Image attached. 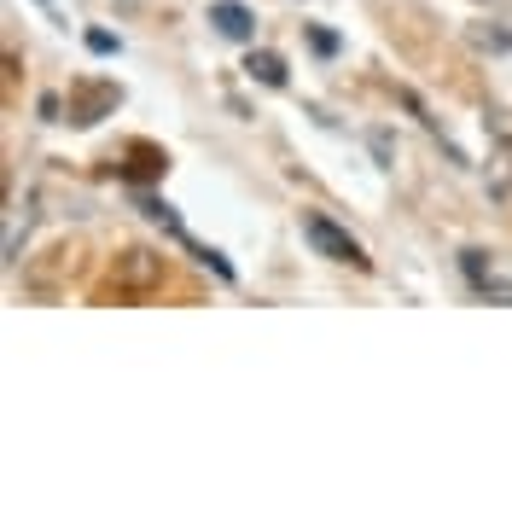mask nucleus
Wrapping results in <instances>:
<instances>
[{"label": "nucleus", "mask_w": 512, "mask_h": 512, "mask_svg": "<svg viewBox=\"0 0 512 512\" xmlns=\"http://www.w3.org/2000/svg\"><path fill=\"white\" fill-rule=\"evenodd\" d=\"M35 6H41V12H47L53 24H70V18H64V6H59V0H35Z\"/></svg>", "instance_id": "9b49d317"}, {"label": "nucleus", "mask_w": 512, "mask_h": 512, "mask_svg": "<svg viewBox=\"0 0 512 512\" xmlns=\"http://www.w3.org/2000/svg\"><path fill=\"white\" fill-rule=\"evenodd\" d=\"M210 24H216L227 41H251L256 35V18L239 6V0H210Z\"/></svg>", "instance_id": "20e7f679"}, {"label": "nucleus", "mask_w": 512, "mask_h": 512, "mask_svg": "<svg viewBox=\"0 0 512 512\" xmlns=\"http://www.w3.org/2000/svg\"><path fill=\"white\" fill-rule=\"evenodd\" d=\"M117 99H123V94H117V82H76V88H70V123H76V128L99 123Z\"/></svg>", "instance_id": "f03ea898"}, {"label": "nucleus", "mask_w": 512, "mask_h": 512, "mask_svg": "<svg viewBox=\"0 0 512 512\" xmlns=\"http://www.w3.org/2000/svg\"><path fill=\"white\" fill-rule=\"evenodd\" d=\"M12 216H6V262H18L24 251V227H30V204H6Z\"/></svg>", "instance_id": "0eeeda50"}, {"label": "nucleus", "mask_w": 512, "mask_h": 512, "mask_svg": "<svg viewBox=\"0 0 512 512\" xmlns=\"http://www.w3.org/2000/svg\"><path fill=\"white\" fill-rule=\"evenodd\" d=\"M245 70H251V82H262V88H286V64L274 59V53H251Z\"/></svg>", "instance_id": "423d86ee"}, {"label": "nucleus", "mask_w": 512, "mask_h": 512, "mask_svg": "<svg viewBox=\"0 0 512 512\" xmlns=\"http://www.w3.org/2000/svg\"><path fill=\"white\" fill-rule=\"evenodd\" d=\"M303 239H309V245L326 256V262H350V268H367L361 245H355V239H350V233H344L338 222H332V216H320V210H309V216H303Z\"/></svg>", "instance_id": "f257e3e1"}, {"label": "nucleus", "mask_w": 512, "mask_h": 512, "mask_svg": "<svg viewBox=\"0 0 512 512\" xmlns=\"http://www.w3.org/2000/svg\"><path fill=\"white\" fill-rule=\"evenodd\" d=\"M134 204H140V210H146V222H158L163 233H169V239H181V245H187V239H192L187 227H181V216H175V210H169V204H163V198H152V192H140V198H134Z\"/></svg>", "instance_id": "39448f33"}, {"label": "nucleus", "mask_w": 512, "mask_h": 512, "mask_svg": "<svg viewBox=\"0 0 512 512\" xmlns=\"http://www.w3.org/2000/svg\"><path fill=\"white\" fill-rule=\"evenodd\" d=\"M460 268H466V280H472V291H483V297H495V303H512V286L483 262V251H460Z\"/></svg>", "instance_id": "7ed1b4c3"}, {"label": "nucleus", "mask_w": 512, "mask_h": 512, "mask_svg": "<svg viewBox=\"0 0 512 512\" xmlns=\"http://www.w3.org/2000/svg\"><path fill=\"white\" fill-rule=\"evenodd\" d=\"M472 41H478V47H507V35H501V30H478Z\"/></svg>", "instance_id": "9d476101"}, {"label": "nucleus", "mask_w": 512, "mask_h": 512, "mask_svg": "<svg viewBox=\"0 0 512 512\" xmlns=\"http://www.w3.org/2000/svg\"><path fill=\"white\" fill-rule=\"evenodd\" d=\"M88 47H94V53H105V59H111V53H123V41H117L111 30H88Z\"/></svg>", "instance_id": "6e6552de"}, {"label": "nucleus", "mask_w": 512, "mask_h": 512, "mask_svg": "<svg viewBox=\"0 0 512 512\" xmlns=\"http://www.w3.org/2000/svg\"><path fill=\"white\" fill-rule=\"evenodd\" d=\"M309 47H315L320 59H332V53H338V35L332 30H309Z\"/></svg>", "instance_id": "1a4fd4ad"}]
</instances>
